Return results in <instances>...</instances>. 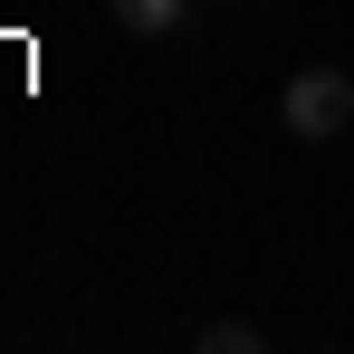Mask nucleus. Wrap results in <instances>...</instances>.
I'll list each match as a JSON object with an SVG mask.
<instances>
[{
    "mask_svg": "<svg viewBox=\"0 0 354 354\" xmlns=\"http://www.w3.org/2000/svg\"><path fill=\"white\" fill-rule=\"evenodd\" d=\"M288 124L306 134V144L345 134L354 124V67H297L288 77Z\"/></svg>",
    "mask_w": 354,
    "mask_h": 354,
    "instance_id": "1",
    "label": "nucleus"
},
{
    "mask_svg": "<svg viewBox=\"0 0 354 354\" xmlns=\"http://www.w3.org/2000/svg\"><path fill=\"white\" fill-rule=\"evenodd\" d=\"M106 10H115L124 39H173L182 19H192V0H106Z\"/></svg>",
    "mask_w": 354,
    "mask_h": 354,
    "instance_id": "2",
    "label": "nucleus"
},
{
    "mask_svg": "<svg viewBox=\"0 0 354 354\" xmlns=\"http://www.w3.org/2000/svg\"><path fill=\"white\" fill-rule=\"evenodd\" d=\"M201 354H259V326H201Z\"/></svg>",
    "mask_w": 354,
    "mask_h": 354,
    "instance_id": "3",
    "label": "nucleus"
}]
</instances>
